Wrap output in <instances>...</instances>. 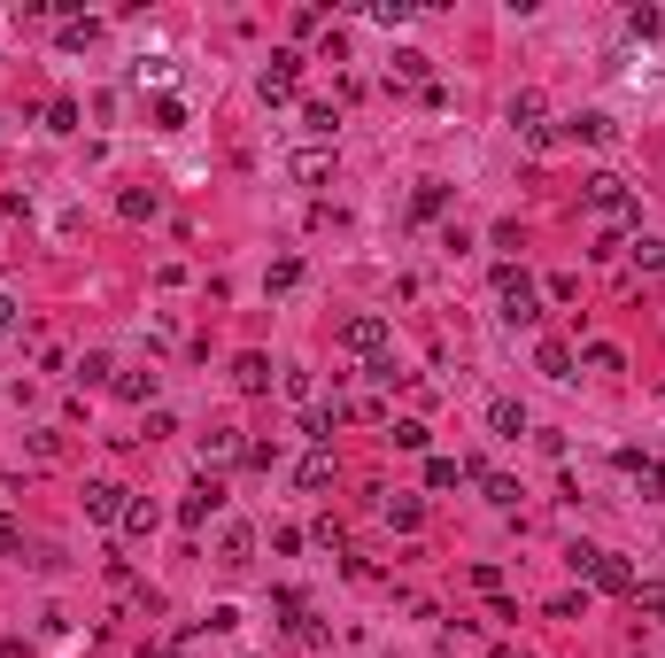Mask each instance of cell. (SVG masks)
<instances>
[{
	"mask_svg": "<svg viewBox=\"0 0 665 658\" xmlns=\"http://www.w3.org/2000/svg\"><path fill=\"white\" fill-rule=\"evenodd\" d=\"M341 341H348V349H356V357H387V318H372V310H356V318H348V326H341Z\"/></svg>",
	"mask_w": 665,
	"mask_h": 658,
	"instance_id": "cell-3",
	"label": "cell"
},
{
	"mask_svg": "<svg viewBox=\"0 0 665 658\" xmlns=\"http://www.w3.org/2000/svg\"><path fill=\"white\" fill-rule=\"evenodd\" d=\"M294 62H302V55H271V62H263V78H256L263 101H294Z\"/></svg>",
	"mask_w": 665,
	"mask_h": 658,
	"instance_id": "cell-5",
	"label": "cell"
},
{
	"mask_svg": "<svg viewBox=\"0 0 665 658\" xmlns=\"http://www.w3.org/2000/svg\"><path fill=\"white\" fill-rule=\"evenodd\" d=\"M387 519L395 527H418V496H387Z\"/></svg>",
	"mask_w": 665,
	"mask_h": 658,
	"instance_id": "cell-22",
	"label": "cell"
},
{
	"mask_svg": "<svg viewBox=\"0 0 665 658\" xmlns=\"http://www.w3.org/2000/svg\"><path fill=\"white\" fill-rule=\"evenodd\" d=\"M495 295H503V318H511V326H534V318H542V302H534V279H526L519 264L495 271Z\"/></svg>",
	"mask_w": 665,
	"mask_h": 658,
	"instance_id": "cell-2",
	"label": "cell"
},
{
	"mask_svg": "<svg viewBox=\"0 0 665 658\" xmlns=\"http://www.w3.org/2000/svg\"><path fill=\"white\" fill-rule=\"evenodd\" d=\"M441 202H449V186H441V179H426V186H418V217H434Z\"/></svg>",
	"mask_w": 665,
	"mask_h": 658,
	"instance_id": "cell-21",
	"label": "cell"
},
{
	"mask_svg": "<svg viewBox=\"0 0 665 658\" xmlns=\"http://www.w3.org/2000/svg\"><path fill=\"white\" fill-rule=\"evenodd\" d=\"M488 426H495V442H519V434H526V411L511 403V395H495V403H488Z\"/></svg>",
	"mask_w": 665,
	"mask_h": 658,
	"instance_id": "cell-8",
	"label": "cell"
},
{
	"mask_svg": "<svg viewBox=\"0 0 665 658\" xmlns=\"http://www.w3.org/2000/svg\"><path fill=\"white\" fill-rule=\"evenodd\" d=\"M302 124H310V132H318V140H333V124H341V117H333V109H325V101H310V109H302Z\"/></svg>",
	"mask_w": 665,
	"mask_h": 658,
	"instance_id": "cell-17",
	"label": "cell"
},
{
	"mask_svg": "<svg viewBox=\"0 0 665 658\" xmlns=\"http://www.w3.org/2000/svg\"><path fill=\"white\" fill-rule=\"evenodd\" d=\"M294 480H302V488H333V457H302V473H294Z\"/></svg>",
	"mask_w": 665,
	"mask_h": 658,
	"instance_id": "cell-15",
	"label": "cell"
},
{
	"mask_svg": "<svg viewBox=\"0 0 665 658\" xmlns=\"http://www.w3.org/2000/svg\"><path fill=\"white\" fill-rule=\"evenodd\" d=\"M8 550H24V535H16V527H8V519H0V558H8Z\"/></svg>",
	"mask_w": 665,
	"mask_h": 658,
	"instance_id": "cell-23",
	"label": "cell"
},
{
	"mask_svg": "<svg viewBox=\"0 0 665 658\" xmlns=\"http://www.w3.org/2000/svg\"><path fill=\"white\" fill-rule=\"evenodd\" d=\"M86 519H101V527L124 519V488H116V480H93V488H86Z\"/></svg>",
	"mask_w": 665,
	"mask_h": 658,
	"instance_id": "cell-6",
	"label": "cell"
},
{
	"mask_svg": "<svg viewBox=\"0 0 665 658\" xmlns=\"http://www.w3.org/2000/svg\"><path fill=\"white\" fill-rule=\"evenodd\" d=\"M426 480H434V488H457L464 465H457V457H434V465H426Z\"/></svg>",
	"mask_w": 665,
	"mask_h": 658,
	"instance_id": "cell-18",
	"label": "cell"
},
{
	"mask_svg": "<svg viewBox=\"0 0 665 658\" xmlns=\"http://www.w3.org/2000/svg\"><path fill=\"white\" fill-rule=\"evenodd\" d=\"M565 132H573V140H611V117H604V109H580Z\"/></svg>",
	"mask_w": 665,
	"mask_h": 658,
	"instance_id": "cell-12",
	"label": "cell"
},
{
	"mask_svg": "<svg viewBox=\"0 0 665 658\" xmlns=\"http://www.w3.org/2000/svg\"><path fill=\"white\" fill-rule=\"evenodd\" d=\"M495 658H526V651H495Z\"/></svg>",
	"mask_w": 665,
	"mask_h": 658,
	"instance_id": "cell-25",
	"label": "cell"
},
{
	"mask_svg": "<svg viewBox=\"0 0 665 658\" xmlns=\"http://www.w3.org/2000/svg\"><path fill=\"white\" fill-rule=\"evenodd\" d=\"M294 179H302V186L333 179V148H310V155H294Z\"/></svg>",
	"mask_w": 665,
	"mask_h": 658,
	"instance_id": "cell-10",
	"label": "cell"
},
{
	"mask_svg": "<svg viewBox=\"0 0 665 658\" xmlns=\"http://www.w3.org/2000/svg\"><path fill=\"white\" fill-rule=\"evenodd\" d=\"M565 566L588 573V581H596V589H611V597H635V573L619 566L611 550H588V542H573V550H565Z\"/></svg>",
	"mask_w": 665,
	"mask_h": 658,
	"instance_id": "cell-1",
	"label": "cell"
},
{
	"mask_svg": "<svg viewBox=\"0 0 665 658\" xmlns=\"http://www.w3.org/2000/svg\"><path fill=\"white\" fill-rule=\"evenodd\" d=\"M542 372H550V380H573V349H565V341H542Z\"/></svg>",
	"mask_w": 665,
	"mask_h": 658,
	"instance_id": "cell-13",
	"label": "cell"
},
{
	"mask_svg": "<svg viewBox=\"0 0 665 658\" xmlns=\"http://www.w3.org/2000/svg\"><path fill=\"white\" fill-rule=\"evenodd\" d=\"M217 511H225V488L209 480V488H194V496L178 504V519H186V527H202V519H217Z\"/></svg>",
	"mask_w": 665,
	"mask_h": 658,
	"instance_id": "cell-7",
	"label": "cell"
},
{
	"mask_svg": "<svg viewBox=\"0 0 665 658\" xmlns=\"http://www.w3.org/2000/svg\"><path fill=\"white\" fill-rule=\"evenodd\" d=\"M511 124H519L526 140H542V93H519V101H511Z\"/></svg>",
	"mask_w": 665,
	"mask_h": 658,
	"instance_id": "cell-9",
	"label": "cell"
},
{
	"mask_svg": "<svg viewBox=\"0 0 665 658\" xmlns=\"http://www.w3.org/2000/svg\"><path fill=\"white\" fill-rule=\"evenodd\" d=\"M217 566H248V535H240V527H225V542H217Z\"/></svg>",
	"mask_w": 665,
	"mask_h": 658,
	"instance_id": "cell-14",
	"label": "cell"
},
{
	"mask_svg": "<svg viewBox=\"0 0 665 658\" xmlns=\"http://www.w3.org/2000/svg\"><path fill=\"white\" fill-rule=\"evenodd\" d=\"M588 202H596L604 217H635V194H627V179H611V171L588 179Z\"/></svg>",
	"mask_w": 665,
	"mask_h": 658,
	"instance_id": "cell-4",
	"label": "cell"
},
{
	"mask_svg": "<svg viewBox=\"0 0 665 658\" xmlns=\"http://www.w3.org/2000/svg\"><path fill=\"white\" fill-rule=\"evenodd\" d=\"M635 604H642V612H658V620H665V581H635Z\"/></svg>",
	"mask_w": 665,
	"mask_h": 658,
	"instance_id": "cell-19",
	"label": "cell"
},
{
	"mask_svg": "<svg viewBox=\"0 0 665 658\" xmlns=\"http://www.w3.org/2000/svg\"><path fill=\"white\" fill-rule=\"evenodd\" d=\"M0 326H16V302H8V295H0Z\"/></svg>",
	"mask_w": 665,
	"mask_h": 658,
	"instance_id": "cell-24",
	"label": "cell"
},
{
	"mask_svg": "<svg viewBox=\"0 0 665 658\" xmlns=\"http://www.w3.org/2000/svg\"><path fill=\"white\" fill-rule=\"evenodd\" d=\"M47 132H78V101H55L47 109Z\"/></svg>",
	"mask_w": 665,
	"mask_h": 658,
	"instance_id": "cell-20",
	"label": "cell"
},
{
	"mask_svg": "<svg viewBox=\"0 0 665 658\" xmlns=\"http://www.w3.org/2000/svg\"><path fill=\"white\" fill-rule=\"evenodd\" d=\"M116 395H132V403H147V395H155V372H124V380H116Z\"/></svg>",
	"mask_w": 665,
	"mask_h": 658,
	"instance_id": "cell-16",
	"label": "cell"
},
{
	"mask_svg": "<svg viewBox=\"0 0 665 658\" xmlns=\"http://www.w3.org/2000/svg\"><path fill=\"white\" fill-rule=\"evenodd\" d=\"M232 380H240L248 395H263V388H271V364H263V357H240V364H232Z\"/></svg>",
	"mask_w": 665,
	"mask_h": 658,
	"instance_id": "cell-11",
	"label": "cell"
}]
</instances>
